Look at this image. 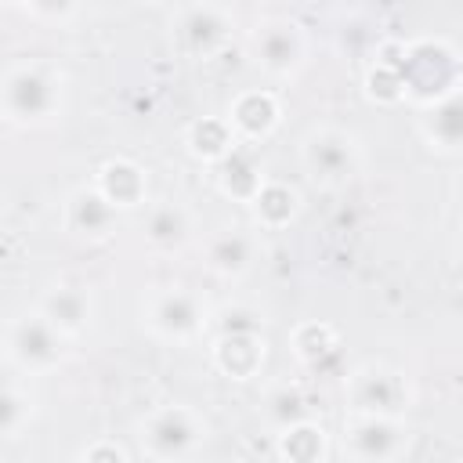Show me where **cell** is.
Returning <instances> with one entry per match:
<instances>
[{"mask_svg":"<svg viewBox=\"0 0 463 463\" xmlns=\"http://www.w3.org/2000/svg\"><path fill=\"white\" fill-rule=\"evenodd\" d=\"M459 83L463 51L445 36H412L383 43L365 69V94L383 105L409 101L423 109L456 90Z\"/></svg>","mask_w":463,"mask_h":463,"instance_id":"cell-1","label":"cell"},{"mask_svg":"<svg viewBox=\"0 0 463 463\" xmlns=\"http://www.w3.org/2000/svg\"><path fill=\"white\" fill-rule=\"evenodd\" d=\"M69 76L58 61L18 58L0 72V116L11 130H43L65 116Z\"/></svg>","mask_w":463,"mask_h":463,"instance_id":"cell-2","label":"cell"},{"mask_svg":"<svg viewBox=\"0 0 463 463\" xmlns=\"http://www.w3.org/2000/svg\"><path fill=\"white\" fill-rule=\"evenodd\" d=\"M141 315V329L170 347H184V344H199L210 336L213 326V307L203 297V289L184 286V282H159L148 286L141 293L137 304Z\"/></svg>","mask_w":463,"mask_h":463,"instance_id":"cell-3","label":"cell"},{"mask_svg":"<svg viewBox=\"0 0 463 463\" xmlns=\"http://www.w3.org/2000/svg\"><path fill=\"white\" fill-rule=\"evenodd\" d=\"M246 54L250 65L268 80V83H297L300 72L311 61V40L300 18L268 11L250 22L246 29Z\"/></svg>","mask_w":463,"mask_h":463,"instance_id":"cell-4","label":"cell"},{"mask_svg":"<svg viewBox=\"0 0 463 463\" xmlns=\"http://www.w3.org/2000/svg\"><path fill=\"white\" fill-rule=\"evenodd\" d=\"M210 365L224 380H253L264 369L268 358V336H264V318L246 307V304H228L213 311L210 326Z\"/></svg>","mask_w":463,"mask_h":463,"instance_id":"cell-5","label":"cell"},{"mask_svg":"<svg viewBox=\"0 0 463 463\" xmlns=\"http://www.w3.org/2000/svg\"><path fill=\"white\" fill-rule=\"evenodd\" d=\"M206 438H210V427L203 412H195L184 402L156 405L134 423L137 452L148 463H195L199 452L206 449Z\"/></svg>","mask_w":463,"mask_h":463,"instance_id":"cell-6","label":"cell"},{"mask_svg":"<svg viewBox=\"0 0 463 463\" xmlns=\"http://www.w3.org/2000/svg\"><path fill=\"white\" fill-rule=\"evenodd\" d=\"M297 159L311 184H318L322 192H340L362 177L365 145L354 130L340 123H315L304 130L297 145Z\"/></svg>","mask_w":463,"mask_h":463,"instance_id":"cell-7","label":"cell"},{"mask_svg":"<svg viewBox=\"0 0 463 463\" xmlns=\"http://www.w3.org/2000/svg\"><path fill=\"white\" fill-rule=\"evenodd\" d=\"M416 402V383L405 369L365 358L344 376V409L347 416H391L409 420V409Z\"/></svg>","mask_w":463,"mask_h":463,"instance_id":"cell-8","label":"cell"},{"mask_svg":"<svg viewBox=\"0 0 463 463\" xmlns=\"http://www.w3.org/2000/svg\"><path fill=\"white\" fill-rule=\"evenodd\" d=\"M69 358V340L36 311L25 307L7 318L4 326V365L7 373H18L25 380L51 376Z\"/></svg>","mask_w":463,"mask_h":463,"instance_id":"cell-9","label":"cell"},{"mask_svg":"<svg viewBox=\"0 0 463 463\" xmlns=\"http://www.w3.org/2000/svg\"><path fill=\"white\" fill-rule=\"evenodd\" d=\"M412 423L391 416H344V463H405L412 452Z\"/></svg>","mask_w":463,"mask_h":463,"instance_id":"cell-10","label":"cell"},{"mask_svg":"<svg viewBox=\"0 0 463 463\" xmlns=\"http://www.w3.org/2000/svg\"><path fill=\"white\" fill-rule=\"evenodd\" d=\"M235 11L224 4H181L170 11V40L192 61L217 58L235 36Z\"/></svg>","mask_w":463,"mask_h":463,"instance_id":"cell-11","label":"cell"},{"mask_svg":"<svg viewBox=\"0 0 463 463\" xmlns=\"http://www.w3.org/2000/svg\"><path fill=\"white\" fill-rule=\"evenodd\" d=\"M264 232L253 224H221L199 239V264L217 282H242L264 257Z\"/></svg>","mask_w":463,"mask_h":463,"instance_id":"cell-12","label":"cell"},{"mask_svg":"<svg viewBox=\"0 0 463 463\" xmlns=\"http://www.w3.org/2000/svg\"><path fill=\"white\" fill-rule=\"evenodd\" d=\"M137 239L156 257H177L199 242V217L184 199H152L141 213Z\"/></svg>","mask_w":463,"mask_h":463,"instance_id":"cell-13","label":"cell"},{"mask_svg":"<svg viewBox=\"0 0 463 463\" xmlns=\"http://www.w3.org/2000/svg\"><path fill=\"white\" fill-rule=\"evenodd\" d=\"M33 307H36L69 344H76V340L94 326V311H98L94 289H90L87 282H80V279H51V282L40 289V297H36Z\"/></svg>","mask_w":463,"mask_h":463,"instance_id":"cell-14","label":"cell"},{"mask_svg":"<svg viewBox=\"0 0 463 463\" xmlns=\"http://www.w3.org/2000/svg\"><path fill=\"white\" fill-rule=\"evenodd\" d=\"M119 210L94 188V181L76 184L65 199H61V232L83 246H98L109 242L119 228Z\"/></svg>","mask_w":463,"mask_h":463,"instance_id":"cell-15","label":"cell"},{"mask_svg":"<svg viewBox=\"0 0 463 463\" xmlns=\"http://www.w3.org/2000/svg\"><path fill=\"white\" fill-rule=\"evenodd\" d=\"M221 116L228 119L232 134L242 145L257 148L260 141H268L279 130V123H282V98L271 87H250V90H239Z\"/></svg>","mask_w":463,"mask_h":463,"instance_id":"cell-16","label":"cell"},{"mask_svg":"<svg viewBox=\"0 0 463 463\" xmlns=\"http://www.w3.org/2000/svg\"><path fill=\"white\" fill-rule=\"evenodd\" d=\"M420 141L445 159H463V83L416 112Z\"/></svg>","mask_w":463,"mask_h":463,"instance_id":"cell-17","label":"cell"},{"mask_svg":"<svg viewBox=\"0 0 463 463\" xmlns=\"http://www.w3.org/2000/svg\"><path fill=\"white\" fill-rule=\"evenodd\" d=\"M94 188L119 210V213H127V210H145L152 199H148V170L137 163V159H130V156H112V159H105L98 170H94Z\"/></svg>","mask_w":463,"mask_h":463,"instance_id":"cell-18","label":"cell"},{"mask_svg":"<svg viewBox=\"0 0 463 463\" xmlns=\"http://www.w3.org/2000/svg\"><path fill=\"white\" fill-rule=\"evenodd\" d=\"M268 174H264V163H260V152L253 145H239L232 156H224L217 166H213V188L232 199V203H242L250 206L253 195L264 188Z\"/></svg>","mask_w":463,"mask_h":463,"instance_id":"cell-19","label":"cell"},{"mask_svg":"<svg viewBox=\"0 0 463 463\" xmlns=\"http://www.w3.org/2000/svg\"><path fill=\"white\" fill-rule=\"evenodd\" d=\"M300 206H304L300 192L289 181L268 177L264 188L250 203V217H253V228H260V232H282L300 217Z\"/></svg>","mask_w":463,"mask_h":463,"instance_id":"cell-20","label":"cell"},{"mask_svg":"<svg viewBox=\"0 0 463 463\" xmlns=\"http://www.w3.org/2000/svg\"><path fill=\"white\" fill-rule=\"evenodd\" d=\"M239 145H242V141L232 134V127H228L224 116H203V119H195V123L184 130V152H188L195 163L210 166V170H213L224 156H232Z\"/></svg>","mask_w":463,"mask_h":463,"instance_id":"cell-21","label":"cell"},{"mask_svg":"<svg viewBox=\"0 0 463 463\" xmlns=\"http://www.w3.org/2000/svg\"><path fill=\"white\" fill-rule=\"evenodd\" d=\"M33 420H36V394H33L29 380L18 373H7L4 391H0V434H4V441H18Z\"/></svg>","mask_w":463,"mask_h":463,"instance_id":"cell-22","label":"cell"},{"mask_svg":"<svg viewBox=\"0 0 463 463\" xmlns=\"http://www.w3.org/2000/svg\"><path fill=\"white\" fill-rule=\"evenodd\" d=\"M275 438V456L279 463H326V452H329V434L318 420H307V423H297V427H286Z\"/></svg>","mask_w":463,"mask_h":463,"instance_id":"cell-23","label":"cell"},{"mask_svg":"<svg viewBox=\"0 0 463 463\" xmlns=\"http://www.w3.org/2000/svg\"><path fill=\"white\" fill-rule=\"evenodd\" d=\"M293 354L304 369H326V362L340 354V336L326 322H300L293 329Z\"/></svg>","mask_w":463,"mask_h":463,"instance_id":"cell-24","label":"cell"},{"mask_svg":"<svg viewBox=\"0 0 463 463\" xmlns=\"http://www.w3.org/2000/svg\"><path fill=\"white\" fill-rule=\"evenodd\" d=\"M264 420L271 423V434L286 430V427H297V423H307L315 420V409H311V398L297 387H275L264 402Z\"/></svg>","mask_w":463,"mask_h":463,"instance_id":"cell-25","label":"cell"},{"mask_svg":"<svg viewBox=\"0 0 463 463\" xmlns=\"http://www.w3.org/2000/svg\"><path fill=\"white\" fill-rule=\"evenodd\" d=\"M14 11H22L25 18H33V22H40V25H69V22H76L80 14H83V7L80 4H43V0H29V4H11Z\"/></svg>","mask_w":463,"mask_h":463,"instance_id":"cell-26","label":"cell"},{"mask_svg":"<svg viewBox=\"0 0 463 463\" xmlns=\"http://www.w3.org/2000/svg\"><path fill=\"white\" fill-rule=\"evenodd\" d=\"M456 188H459V195H463V174H459V181H456Z\"/></svg>","mask_w":463,"mask_h":463,"instance_id":"cell-27","label":"cell"},{"mask_svg":"<svg viewBox=\"0 0 463 463\" xmlns=\"http://www.w3.org/2000/svg\"><path fill=\"white\" fill-rule=\"evenodd\" d=\"M69 463H80V459H76V456H72V459H69Z\"/></svg>","mask_w":463,"mask_h":463,"instance_id":"cell-28","label":"cell"}]
</instances>
